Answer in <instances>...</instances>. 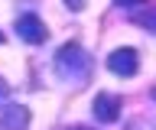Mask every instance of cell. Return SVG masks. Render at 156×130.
Instances as JSON below:
<instances>
[{"instance_id":"cell-2","label":"cell","mask_w":156,"mask_h":130,"mask_svg":"<svg viewBox=\"0 0 156 130\" xmlns=\"http://www.w3.org/2000/svg\"><path fill=\"white\" fill-rule=\"evenodd\" d=\"M13 30H16V36H20L23 42H29V46H39V42H46V39H49L46 23L39 20L36 13H20L16 23H13Z\"/></svg>"},{"instance_id":"cell-1","label":"cell","mask_w":156,"mask_h":130,"mask_svg":"<svg viewBox=\"0 0 156 130\" xmlns=\"http://www.w3.org/2000/svg\"><path fill=\"white\" fill-rule=\"evenodd\" d=\"M55 75L68 85H85L91 75V55L78 42H65L55 52Z\"/></svg>"},{"instance_id":"cell-5","label":"cell","mask_w":156,"mask_h":130,"mask_svg":"<svg viewBox=\"0 0 156 130\" xmlns=\"http://www.w3.org/2000/svg\"><path fill=\"white\" fill-rule=\"evenodd\" d=\"M0 127L3 130H26L29 127V107L23 104H7L0 111Z\"/></svg>"},{"instance_id":"cell-10","label":"cell","mask_w":156,"mask_h":130,"mask_svg":"<svg viewBox=\"0 0 156 130\" xmlns=\"http://www.w3.org/2000/svg\"><path fill=\"white\" fill-rule=\"evenodd\" d=\"M153 98H156V91H153Z\"/></svg>"},{"instance_id":"cell-9","label":"cell","mask_w":156,"mask_h":130,"mask_svg":"<svg viewBox=\"0 0 156 130\" xmlns=\"http://www.w3.org/2000/svg\"><path fill=\"white\" fill-rule=\"evenodd\" d=\"M72 130H91V127H72Z\"/></svg>"},{"instance_id":"cell-4","label":"cell","mask_w":156,"mask_h":130,"mask_svg":"<svg viewBox=\"0 0 156 130\" xmlns=\"http://www.w3.org/2000/svg\"><path fill=\"white\" fill-rule=\"evenodd\" d=\"M91 111H94V117L101 120V124H114V120L120 117V94L101 91V94L94 98V104H91Z\"/></svg>"},{"instance_id":"cell-8","label":"cell","mask_w":156,"mask_h":130,"mask_svg":"<svg viewBox=\"0 0 156 130\" xmlns=\"http://www.w3.org/2000/svg\"><path fill=\"white\" fill-rule=\"evenodd\" d=\"M7 94H10V85H7V81H3V78H0V101L7 98Z\"/></svg>"},{"instance_id":"cell-6","label":"cell","mask_w":156,"mask_h":130,"mask_svg":"<svg viewBox=\"0 0 156 130\" xmlns=\"http://www.w3.org/2000/svg\"><path fill=\"white\" fill-rule=\"evenodd\" d=\"M85 3H88V0H65V7H68V10H85Z\"/></svg>"},{"instance_id":"cell-7","label":"cell","mask_w":156,"mask_h":130,"mask_svg":"<svg viewBox=\"0 0 156 130\" xmlns=\"http://www.w3.org/2000/svg\"><path fill=\"white\" fill-rule=\"evenodd\" d=\"M117 3H120V7H143L146 0H117Z\"/></svg>"},{"instance_id":"cell-3","label":"cell","mask_w":156,"mask_h":130,"mask_svg":"<svg viewBox=\"0 0 156 130\" xmlns=\"http://www.w3.org/2000/svg\"><path fill=\"white\" fill-rule=\"evenodd\" d=\"M107 69L114 72L117 78H133L136 72H140V55H136V49H130V46L114 49L107 55Z\"/></svg>"}]
</instances>
